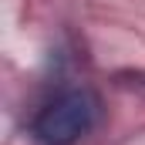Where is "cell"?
<instances>
[{
  "label": "cell",
  "instance_id": "cell-1",
  "mask_svg": "<svg viewBox=\"0 0 145 145\" xmlns=\"http://www.w3.org/2000/svg\"><path fill=\"white\" fill-rule=\"evenodd\" d=\"M98 118H101L98 98L88 88H71L37 108L31 135L37 145H78L98 128Z\"/></svg>",
  "mask_w": 145,
  "mask_h": 145
}]
</instances>
